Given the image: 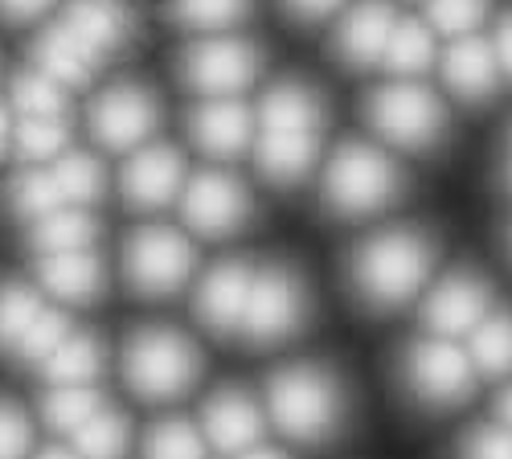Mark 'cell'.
Listing matches in <instances>:
<instances>
[{
  "label": "cell",
  "mask_w": 512,
  "mask_h": 459,
  "mask_svg": "<svg viewBox=\"0 0 512 459\" xmlns=\"http://www.w3.org/2000/svg\"><path fill=\"white\" fill-rule=\"evenodd\" d=\"M431 267H435V242L422 230L398 226L365 238L353 250L349 279L357 300H365L377 312H390L418 296L422 283L431 279Z\"/></svg>",
  "instance_id": "cell-1"
},
{
  "label": "cell",
  "mask_w": 512,
  "mask_h": 459,
  "mask_svg": "<svg viewBox=\"0 0 512 459\" xmlns=\"http://www.w3.org/2000/svg\"><path fill=\"white\" fill-rule=\"evenodd\" d=\"M271 423L295 443H324L345 419V390L324 365H287L267 382Z\"/></svg>",
  "instance_id": "cell-2"
},
{
  "label": "cell",
  "mask_w": 512,
  "mask_h": 459,
  "mask_svg": "<svg viewBox=\"0 0 512 459\" xmlns=\"http://www.w3.org/2000/svg\"><path fill=\"white\" fill-rule=\"evenodd\" d=\"M123 378L144 402H173L197 386L201 353L181 328H136L123 345Z\"/></svg>",
  "instance_id": "cell-3"
},
{
  "label": "cell",
  "mask_w": 512,
  "mask_h": 459,
  "mask_svg": "<svg viewBox=\"0 0 512 459\" xmlns=\"http://www.w3.org/2000/svg\"><path fill=\"white\" fill-rule=\"evenodd\" d=\"M406 189L398 164L361 140L340 144L328 173H324V205L336 218H365L394 205V197Z\"/></svg>",
  "instance_id": "cell-4"
},
{
  "label": "cell",
  "mask_w": 512,
  "mask_h": 459,
  "mask_svg": "<svg viewBox=\"0 0 512 459\" xmlns=\"http://www.w3.org/2000/svg\"><path fill=\"white\" fill-rule=\"evenodd\" d=\"M365 119L381 140L410 148V152L435 148L447 132L443 99L435 91H426L422 82H410V78H398V82H390V87L373 91L365 99Z\"/></svg>",
  "instance_id": "cell-5"
},
{
  "label": "cell",
  "mask_w": 512,
  "mask_h": 459,
  "mask_svg": "<svg viewBox=\"0 0 512 459\" xmlns=\"http://www.w3.org/2000/svg\"><path fill=\"white\" fill-rule=\"evenodd\" d=\"M193 267H197V250L173 226H144L132 230V238L123 242V275L136 296L148 300L177 296L193 279Z\"/></svg>",
  "instance_id": "cell-6"
},
{
  "label": "cell",
  "mask_w": 512,
  "mask_h": 459,
  "mask_svg": "<svg viewBox=\"0 0 512 459\" xmlns=\"http://www.w3.org/2000/svg\"><path fill=\"white\" fill-rule=\"evenodd\" d=\"M304 320H308L304 275L287 263H271L254 275V291H250L238 337L250 345H279V341L295 337V332L304 328Z\"/></svg>",
  "instance_id": "cell-7"
},
{
  "label": "cell",
  "mask_w": 512,
  "mask_h": 459,
  "mask_svg": "<svg viewBox=\"0 0 512 459\" xmlns=\"http://www.w3.org/2000/svg\"><path fill=\"white\" fill-rule=\"evenodd\" d=\"M402 378H406V390L414 402L431 406V410H447V406H459L476 390V365L467 357V349H459L443 337H426L406 349Z\"/></svg>",
  "instance_id": "cell-8"
},
{
  "label": "cell",
  "mask_w": 512,
  "mask_h": 459,
  "mask_svg": "<svg viewBox=\"0 0 512 459\" xmlns=\"http://www.w3.org/2000/svg\"><path fill=\"white\" fill-rule=\"evenodd\" d=\"M263 54L246 37H201L181 54V78L205 99H234L259 78Z\"/></svg>",
  "instance_id": "cell-9"
},
{
  "label": "cell",
  "mask_w": 512,
  "mask_h": 459,
  "mask_svg": "<svg viewBox=\"0 0 512 459\" xmlns=\"http://www.w3.org/2000/svg\"><path fill=\"white\" fill-rule=\"evenodd\" d=\"M250 210H254V201H250L246 185L222 169H205L185 181L181 218L201 238H226V234L242 230L250 222Z\"/></svg>",
  "instance_id": "cell-10"
},
{
  "label": "cell",
  "mask_w": 512,
  "mask_h": 459,
  "mask_svg": "<svg viewBox=\"0 0 512 459\" xmlns=\"http://www.w3.org/2000/svg\"><path fill=\"white\" fill-rule=\"evenodd\" d=\"M160 128V103L148 87L136 82H115L91 107V132L111 152L144 148Z\"/></svg>",
  "instance_id": "cell-11"
},
{
  "label": "cell",
  "mask_w": 512,
  "mask_h": 459,
  "mask_svg": "<svg viewBox=\"0 0 512 459\" xmlns=\"http://www.w3.org/2000/svg\"><path fill=\"white\" fill-rule=\"evenodd\" d=\"M492 316V291L476 271H451L443 275L431 296L422 300V324L431 337H472V332Z\"/></svg>",
  "instance_id": "cell-12"
},
{
  "label": "cell",
  "mask_w": 512,
  "mask_h": 459,
  "mask_svg": "<svg viewBox=\"0 0 512 459\" xmlns=\"http://www.w3.org/2000/svg\"><path fill=\"white\" fill-rule=\"evenodd\" d=\"M123 201L132 210H164L185 193V164L173 144H144L127 156L119 177Z\"/></svg>",
  "instance_id": "cell-13"
},
{
  "label": "cell",
  "mask_w": 512,
  "mask_h": 459,
  "mask_svg": "<svg viewBox=\"0 0 512 459\" xmlns=\"http://www.w3.org/2000/svg\"><path fill=\"white\" fill-rule=\"evenodd\" d=\"M263 431H267V414L246 390H234V386L218 390L201 406V435L218 451L242 455L263 443Z\"/></svg>",
  "instance_id": "cell-14"
},
{
  "label": "cell",
  "mask_w": 512,
  "mask_h": 459,
  "mask_svg": "<svg viewBox=\"0 0 512 459\" xmlns=\"http://www.w3.org/2000/svg\"><path fill=\"white\" fill-rule=\"evenodd\" d=\"M250 291H254V271L242 259H226L218 263L197 287V320L218 332V337H238L246 304H250Z\"/></svg>",
  "instance_id": "cell-15"
},
{
  "label": "cell",
  "mask_w": 512,
  "mask_h": 459,
  "mask_svg": "<svg viewBox=\"0 0 512 459\" xmlns=\"http://www.w3.org/2000/svg\"><path fill=\"white\" fill-rule=\"evenodd\" d=\"M394 29H398V13L386 0H361V5L345 13V21L336 29V58L353 70H365L386 58Z\"/></svg>",
  "instance_id": "cell-16"
},
{
  "label": "cell",
  "mask_w": 512,
  "mask_h": 459,
  "mask_svg": "<svg viewBox=\"0 0 512 459\" xmlns=\"http://www.w3.org/2000/svg\"><path fill=\"white\" fill-rule=\"evenodd\" d=\"M62 25L87 46L91 54H115L136 33V13L127 0H70Z\"/></svg>",
  "instance_id": "cell-17"
},
{
  "label": "cell",
  "mask_w": 512,
  "mask_h": 459,
  "mask_svg": "<svg viewBox=\"0 0 512 459\" xmlns=\"http://www.w3.org/2000/svg\"><path fill=\"white\" fill-rule=\"evenodd\" d=\"M189 136L201 152L230 160V156L246 152V144L254 136V119H250L246 103H238V99H205L189 111Z\"/></svg>",
  "instance_id": "cell-18"
},
{
  "label": "cell",
  "mask_w": 512,
  "mask_h": 459,
  "mask_svg": "<svg viewBox=\"0 0 512 459\" xmlns=\"http://www.w3.org/2000/svg\"><path fill=\"white\" fill-rule=\"evenodd\" d=\"M500 58L496 46L484 37H459L455 46L443 54V82L451 87V95H459L463 103H484L496 95L500 87Z\"/></svg>",
  "instance_id": "cell-19"
},
{
  "label": "cell",
  "mask_w": 512,
  "mask_h": 459,
  "mask_svg": "<svg viewBox=\"0 0 512 459\" xmlns=\"http://www.w3.org/2000/svg\"><path fill=\"white\" fill-rule=\"evenodd\" d=\"M41 287L66 304H91L107 283V267L95 250H66V255H41L37 263Z\"/></svg>",
  "instance_id": "cell-20"
},
{
  "label": "cell",
  "mask_w": 512,
  "mask_h": 459,
  "mask_svg": "<svg viewBox=\"0 0 512 459\" xmlns=\"http://www.w3.org/2000/svg\"><path fill=\"white\" fill-rule=\"evenodd\" d=\"M320 152V136L316 132H263L254 144V160H259V173L271 185H300L308 177V169L316 164Z\"/></svg>",
  "instance_id": "cell-21"
},
{
  "label": "cell",
  "mask_w": 512,
  "mask_h": 459,
  "mask_svg": "<svg viewBox=\"0 0 512 459\" xmlns=\"http://www.w3.org/2000/svg\"><path fill=\"white\" fill-rule=\"evenodd\" d=\"M324 128V99L308 82L283 78L263 95V132H316Z\"/></svg>",
  "instance_id": "cell-22"
},
{
  "label": "cell",
  "mask_w": 512,
  "mask_h": 459,
  "mask_svg": "<svg viewBox=\"0 0 512 459\" xmlns=\"http://www.w3.org/2000/svg\"><path fill=\"white\" fill-rule=\"evenodd\" d=\"M33 58H37V70L62 82V87H87L99 66V54H91L66 25H50L41 33L33 41Z\"/></svg>",
  "instance_id": "cell-23"
},
{
  "label": "cell",
  "mask_w": 512,
  "mask_h": 459,
  "mask_svg": "<svg viewBox=\"0 0 512 459\" xmlns=\"http://www.w3.org/2000/svg\"><path fill=\"white\" fill-rule=\"evenodd\" d=\"M50 386H95L103 373V345L91 332H70L54 349V357L41 365Z\"/></svg>",
  "instance_id": "cell-24"
},
{
  "label": "cell",
  "mask_w": 512,
  "mask_h": 459,
  "mask_svg": "<svg viewBox=\"0 0 512 459\" xmlns=\"http://www.w3.org/2000/svg\"><path fill=\"white\" fill-rule=\"evenodd\" d=\"M29 234H33V246L41 250V255H66V250H95L99 222L87 210H74V205H66V210L33 222Z\"/></svg>",
  "instance_id": "cell-25"
},
{
  "label": "cell",
  "mask_w": 512,
  "mask_h": 459,
  "mask_svg": "<svg viewBox=\"0 0 512 459\" xmlns=\"http://www.w3.org/2000/svg\"><path fill=\"white\" fill-rule=\"evenodd\" d=\"M467 357H472L480 378H508L512 373V312H492L467 337Z\"/></svg>",
  "instance_id": "cell-26"
},
{
  "label": "cell",
  "mask_w": 512,
  "mask_h": 459,
  "mask_svg": "<svg viewBox=\"0 0 512 459\" xmlns=\"http://www.w3.org/2000/svg\"><path fill=\"white\" fill-rule=\"evenodd\" d=\"M46 312V300L21 279H0V353H17L25 332Z\"/></svg>",
  "instance_id": "cell-27"
},
{
  "label": "cell",
  "mask_w": 512,
  "mask_h": 459,
  "mask_svg": "<svg viewBox=\"0 0 512 459\" xmlns=\"http://www.w3.org/2000/svg\"><path fill=\"white\" fill-rule=\"evenodd\" d=\"M70 443H74L70 451L78 459H123L127 447H132V423H127L119 410L103 406L87 427H78L70 435Z\"/></svg>",
  "instance_id": "cell-28"
},
{
  "label": "cell",
  "mask_w": 512,
  "mask_h": 459,
  "mask_svg": "<svg viewBox=\"0 0 512 459\" xmlns=\"http://www.w3.org/2000/svg\"><path fill=\"white\" fill-rule=\"evenodd\" d=\"M54 181L74 210H87L107 193V173L91 152H66L62 160H54Z\"/></svg>",
  "instance_id": "cell-29"
},
{
  "label": "cell",
  "mask_w": 512,
  "mask_h": 459,
  "mask_svg": "<svg viewBox=\"0 0 512 459\" xmlns=\"http://www.w3.org/2000/svg\"><path fill=\"white\" fill-rule=\"evenodd\" d=\"M9 210L25 222H41L58 210H66V197L54 181V169H29L9 185Z\"/></svg>",
  "instance_id": "cell-30"
},
{
  "label": "cell",
  "mask_w": 512,
  "mask_h": 459,
  "mask_svg": "<svg viewBox=\"0 0 512 459\" xmlns=\"http://www.w3.org/2000/svg\"><path fill=\"white\" fill-rule=\"evenodd\" d=\"M13 107L21 119H66V87L41 70H21L13 78Z\"/></svg>",
  "instance_id": "cell-31"
},
{
  "label": "cell",
  "mask_w": 512,
  "mask_h": 459,
  "mask_svg": "<svg viewBox=\"0 0 512 459\" xmlns=\"http://www.w3.org/2000/svg\"><path fill=\"white\" fill-rule=\"evenodd\" d=\"M381 62H386L398 78L422 74L426 66L435 62V33L426 29L422 21H398L390 46H386V58H381Z\"/></svg>",
  "instance_id": "cell-32"
},
{
  "label": "cell",
  "mask_w": 512,
  "mask_h": 459,
  "mask_svg": "<svg viewBox=\"0 0 512 459\" xmlns=\"http://www.w3.org/2000/svg\"><path fill=\"white\" fill-rule=\"evenodd\" d=\"M99 410H103V394L95 386H54L46 398V423L62 435H74L78 427H87Z\"/></svg>",
  "instance_id": "cell-33"
},
{
  "label": "cell",
  "mask_w": 512,
  "mask_h": 459,
  "mask_svg": "<svg viewBox=\"0 0 512 459\" xmlns=\"http://www.w3.org/2000/svg\"><path fill=\"white\" fill-rule=\"evenodd\" d=\"M246 13H250V0H168V17L181 29H197V33L230 29Z\"/></svg>",
  "instance_id": "cell-34"
},
{
  "label": "cell",
  "mask_w": 512,
  "mask_h": 459,
  "mask_svg": "<svg viewBox=\"0 0 512 459\" xmlns=\"http://www.w3.org/2000/svg\"><path fill=\"white\" fill-rule=\"evenodd\" d=\"M17 156L29 164H54L66 156L70 144V123L66 119H21V128L13 132Z\"/></svg>",
  "instance_id": "cell-35"
},
{
  "label": "cell",
  "mask_w": 512,
  "mask_h": 459,
  "mask_svg": "<svg viewBox=\"0 0 512 459\" xmlns=\"http://www.w3.org/2000/svg\"><path fill=\"white\" fill-rule=\"evenodd\" d=\"M144 459H205V435L185 419H164L144 435Z\"/></svg>",
  "instance_id": "cell-36"
},
{
  "label": "cell",
  "mask_w": 512,
  "mask_h": 459,
  "mask_svg": "<svg viewBox=\"0 0 512 459\" xmlns=\"http://www.w3.org/2000/svg\"><path fill=\"white\" fill-rule=\"evenodd\" d=\"M70 332H74V328H70L66 312L46 308V312L37 316V324L25 332V341L17 345V353H13V357H17V361H29V365H37V369H41V365H46V361L54 357V349L70 337Z\"/></svg>",
  "instance_id": "cell-37"
},
{
  "label": "cell",
  "mask_w": 512,
  "mask_h": 459,
  "mask_svg": "<svg viewBox=\"0 0 512 459\" xmlns=\"http://www.w3.org/2000/svg\"><path fill=\"white\" fill-rule=\"evenodd\" d=\"M492 0H426V17H431L435 33L447 37H472L480 29V21L488 17Z\"/></svg>",
  "instance_id": "cell-38"
},
{
  "label": "cell",
  "mask_w": 512,
  "mask_h": 459,
  "mask_svg": "<svg viewBox=\"0 0 512 459\" xmlns=\"http://www.w3.org/2000/svg\"><path fill=\"white\" fill-rule=\"evenodd\" d=\"M33 451V427L25 410L9 398H0V459H29Z\"/></svg>",
  "instance_id": "cell-39"
},
{
  "label": "cell",
  "mask_w": 512,
  "mask_h": 459,
  "mask_svg": "<svg viewBox=\"0 0 512 459\" xmlns=\"http://www.w3.org/2000/svg\"><path fill=\"white\" fill-rule=\"evenodd\" d=\"M459 459H512V431L492 423V427H476L463 439Z\"/></svg>",
  "instance_id": "cell-40"
},
{
  "label": "cell",
  "mask_w": 512,
  "mask_h": 459,
  "mask_svg": "<svg viewBox=\"0 0 512 459\" xmlns=\"http://www.w3.org/2000/svg\"><path fill=\"white\" fill-rule=\"evenodd\" d=\"M283 9H287V17L312 25V21L332 17L336 9H345V0H283Z\"/></svg>",
  "instance_id": "cell-41"
},
{
  "label": "cell",
  "mask_w": 512,
  "mask_h": 459,
  "mask_svg": "<svg viewBox=\"0 0 512 459\" xmlns=\"http://www.w3.org/2000/svg\"><path fill=\"white\" fill-rule=\"evenodd\" d=\"M50 5H54V0H0V21L25 25V21H37Z\"/></svg>",
  "instance_id": "cell-42"
},
{
  "label": "cell",
  "mask_w": 512,
  "mask_h": 459,
  "mask_svg": "<svg viewBox=\"0 0 512 459\" xmlns=\"http://www.w3.org/2000/svg\"><path fill=\"white\" fill-rule=\"evenodd\" d=\"M496 58H500V70L512 78V9L500 17V29H496Z\"/></svg>",
  "instance_id": "cell-43"
},
{
  "label": "cell",
  "mask_w": 512,
  "mask_h": 459,
  "mask_svg": "<svg viewBox=\"0 0 512 459\" xmlns=\"http://www.w3.org/2000/svg\"><path fill=\"white\" fill-rule=\"evenodd\" d=\"M496 414H500V427H508V431H512V386L500 394V402H496Z\"/></svg>",
  "instance_id": "cell-44"
},
{
  "label": "cell",
  "mask_w": 512,
  "mask_h": 459,
  "mask_svg": "<svg viewBox=\"0 0 512 459\" xmlns=\"http://www.w3.org/2000/svg\"><path fill=\"white\" fill-rule=\"evenodd\" d=\"M9 140H13V128H9V107L0 103V156L9 152Z\"/></svg>",
  "instance_id": "cell-45"
},
{
  "label": "cell",
  "mask_w": 512,
  "mask_h": 459,
  "mask_svg": "<svg viewBox=\"0 0 512 459\" xmlns=\"http://www.w3.org/2000/svg\"><path fill=\"white\" fill-rule=\"evenodd\" d=\"M238 459H287V455H283L279 447H263V443H259V447H250V451H242Z\"/></svg>",
  "instance_id": "cell-46"
},
{
  "label": "cell",
  "mask_w": 512,
  "mask_h": 459,
  "mask_svg": "<svg viewBox=\"0 0 512 459\" xmlns=\"http://www.w3.org/2000/svg\"><path fill=\"white\" fill-rule=\"evenodd\" d=\"M33 459H78L74 451H66V447H46V451H37Z\"/></svg>",
  "instance_id": "cell-47"
},
{
  "label": "cell",
  "mask_w": 512,
  "mask_h": 459,
  "mask_svg": "<svg viewBox=\"0 0 512 459\" xmlns=\"http://www.w3.org/2000/svg\"><path fill=\"white\" fill-rule=\"evenodd\" d=\"M504 185L512 189V160H508V169H504Z\"/></svg>",
  "instance_id": "cell-48"
}]
</instances>
